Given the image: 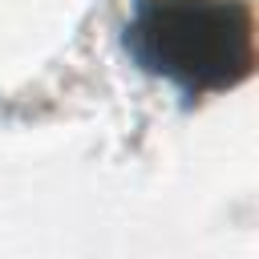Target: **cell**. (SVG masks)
Returning a JSON list of instances; mask_svg holds the SVG:
<instances>
[{
    "instance_id": "cell-1",
    "label": "cell",
    "mask_w": 259,
    "mask_h": 259,
    "mask_svg": "<svg viewBox=\"0 0 259 259\" xmlns=\"http://www.w3.org/2000/svg\"><path fill=\"white\" fill-rule=\"evenodd\" d=\"M125 32L134 57L194 101L235 89L255 69L247 0H138Z\"/></svg>"
}]
</instances>
